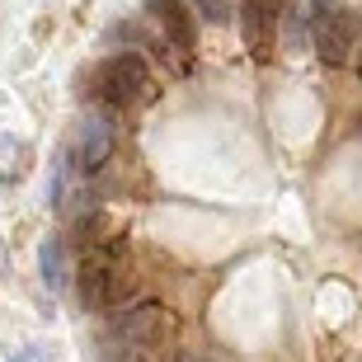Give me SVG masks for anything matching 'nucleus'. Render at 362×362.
I'll use <instances>...</instances> for the list:
<instances>
[{"label":"nucleus","mask_w":362,"mask_h":362,"mask_svg":"<svg viewBox=\"0 0 362 362\" xmlns=\"http://www.w3.org/2000/svg\"><path fill=\"white\" fill-rule=\"evenodd\" d=\"M90 90L104 108L122 113V108H132V104H146L151 94H156V81H151V66L136 52H113L90 76Z\"/></svg>","instance_id":"obj_1"},{"label":"nucleus","mask_w":362,"mask_h":362,"mask_svg":"<svg viewBox=\"0 0 362 362\" xmlns=\"http://www.w3.org/2000/svg\"><path fill=\"white\" fill-rule=\"evenodd\" d=\"M118 245H108V250H90V255L81 259V306L85 310H108L118 306L122 296L132 292V278L122 273L118 255H113Z\"/></svg>","instance_id":"obj_2"},{"label":"nucleus","mask_w":362,"mask_h":362,"mask_svg":"<svg viewBox=\"0 0 362 362\" xmlns=\"http://www.w3.org/2000/svg\"><path fill=\"white\" fill-rule=\"evenodd\" d=\"M358 38H362V19L353 10H325L315 19V52H320L325 66H349Z\"/></svg>","instance_id":"obj_3"},{"label":"nucleus","mask_w":362,"mask_h":362,"mask_svg":"<svg viewBox=\"0 0 362 362\" xmlns=\"http://www.w3.org/2000/svg\"><path fill=\"white\" fill-rule=\"evenodd\" d=\"M113 141H118L113 122H108L104 113H85V118L76 122V141H71L76 170H81V175H99L108 165V156H113Z\"/></svg>","instance_id":"obj_4"},{"label":"nucleus","mask_w":362,"mask_h":362,"mask_svg":"<svg viewBox=\"0 0 362 362\" xmlns=\"http://www.w3.org/2000/svg\"><path fill=\"white\" fill-rule=\"evenodd\" d=\"M278 19H282V0H240V33H245V47H250L259 62L273 57Z\"/></svg>","instance_id":"obj_5"},{"label":"nucleus","mask_w":362,"mask_h":362,"mask_svg":"<svg viewBox=\"0 0 362 362\" xmlns=\"http://www.w3.org/2000/svg\"><path fill=\"white\" fill-rule=\"evenodd\" d=\"M151 14H156V24H160V33L170 38V47L184 57H193V10H188L184 0H151Z\"/></svg>","instance_id":"obj_6"},{"label":"nucleus","mask_w":362,"mask_h":362,"mask_svg":"<svg viewBox=\"0 0 362 362\" xmlns=\"http://www.w3.org/2000/svg\"><path fill=\"white\" fill-rule=\"evenodd\" d=\"M28 165H33L28 141H19V136H10V132H0V184H19V179L28 175Z\"/></svg>","instance_id":"obj_7"},{"label":"nucleus","mask_w":362,"mask_h":362,"mask_svg":"<svg viewBox=\"0 0 362 362\" xmlns=\"http://www.w3.org/2000/svg\"><path fill=\"white\" fill-rule=\"evenodd\" d=\"M42 282L52 292L66 287V245H62V235H47L42 240Z\"/></svg>","instance_id":"obj_8"},{"label":"nucleus","mask_w":362,"mask_h":362,"mask_svg":"<svg viewBox=\"0 0 362 362\" xmlns=\"http://www.w3.org/2000/svg\"><path fill=\"white\" fill-rule=\"evenodd\" d=\"M188 5H193L207 24H226L230 19V0H188Z\"/></svg>","instance_id":"obj_9"},{"label":"nucleus","mask_w":362,"mask_h":362,"mask_svg":"<svg viewBox=\"0 0 362 362\" xmlns=\"http://www.w3.org/2000/svg\"><path fill=\"white\" fill-rule=\"evenodd\" d=\"M10 362H52V358H47V353H38V349H24V353H14Z\"/></svg>","instance_id":"obj_10"},{"label":"nucleus","mask_w":362,"mask_h":362,"mask_svg":"<svg viewBox=\"0 0 362 362\" xmlns=\"http://www.w3.org/2000/svg\"><path fill=\"white\" fill-rule=\"evenodd\" d=\"M170 362H207V358H198V353H175Z\"/></svg>","instance_id":"obj_11"},{"label":"nucleus","mask_w":362,"mask_h":362,"mask_svg":"<svg viewBox=\"0 0 362 362\" xmlns=\"http://www.w3.org/2000/svg\"><path fill=\"white\" fill-rule=\"evenodd\" d=\"M358 76H362V52H358Z\"/></svg>","instance_id":"obj_12"}]
</instances>
